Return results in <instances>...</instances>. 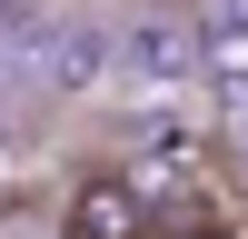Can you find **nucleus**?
<instances>
[{"label": "nucleus", "mask_w": 248, "mask_h": 239, "mask_svg": "<svg viewBox=\"0 0 248 239\" xmlns=\"http://www.w3.org/2000/svg\"><path fill=\"white\" fill-rule=\"evenodd\" d=\"M119 90H149V100H169V90H189V80H209V50H199V10H139L129 30H119Z\"/></svg>", "instance_id": "f257e3e1"}, {"label": "nucleus", "mask_w": 248, "mask_h": 239, "mask_svg": "<svg viewBox=\"0 0 248 239\" xmlns=\"http://www.w3.org/2000/svg\"><path fill=\"white\" fill-rule=\"evenodd\" d=\"M149 219H159V199L129 170H79L70 199H60V239H159Z\"/></svg>", "instance_id": "f03ea898"}, {"label": "nucleus", "mask_w": 248, "mask_h": 239, "mask_svg": "<svg viewBox=\"0 0 248 239\" xmlns=\"http://www.w3.org/2000/svg\"><path fill=\"white\" fill-rule=\"evenodd\" d=\"M109 70H119V40L99 30V20H70V10H60L50 40H20V90H40V80H50V90H99Z\"/></svg>", "instance_id": "7ed1b4c3"}, {"label": "nucleus", "mask_w": 248, "mask_h": 239, "mask_svg": "<svg viewBox=\"0 0 248 239\" xmlns=\"http://www.w3.org/2000/svg\"><path fill=\"white\" fill-rule=\"evenodd\" d=\"M199 50H209L229 120H248V0H199Z\"/></svg>", "instance_id": "20e7f679"}, {"label": "nucleus", "mask_w": 248, "mask_h": 239, "mask_svg": "<svg viewBox=\"0 0 248 239\" xmlns=\"http://www.w3.org/2000/svg\"><path fill=\"white\" fill-rule=\"evenodd\" d=\"M159 239H238V229H229V219H169Z\"/></svg>", "instance_id": "39448f33"}]
</instances>
